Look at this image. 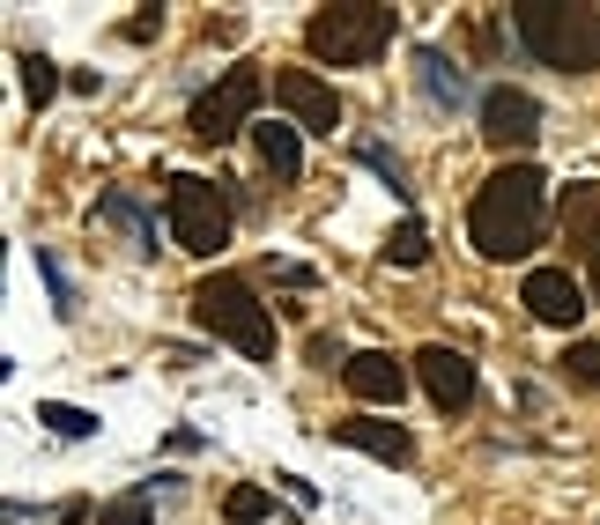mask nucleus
Here are the masks:
<instances>
[{"instance_id":"f257e3e1","label":"nucleus","mask_w":600,"mask_h":525,"mask_svg":"<svg viewBox=\"0 0 600 525\" xmlns=\"http://www.w3.org/2000/svg\"><path fill=\"white\" fill-rule=\"evenodd\" d=\"M549 230V178L534 163H505L482 178V193L468 207V238L482 259H526Z\"/></svg>"},{"instance_id":"f03ea898","label":"nucleus","mask_w":600,"mask_h":525,"mask_svg":"<svg viewBox=\"0 0 600 525\" xmlns=\"http://www.w3.org/2000/svg\"><path fill=\"white\" fill-rule=\"evenodd\" d=\"M512 15L519 52H534L557 75H593L600 67V8H571V0H526L505 8Z\"/></svg>"},{"instance_id":"7ed1b4c3","label":"nucleus","mask_w":600,"mask_h":525,"mask_svg":"<svg viewBox=\"0 0 600 525\" xmlns=\"http://www.w3.org/2000/svg\"><path fill=\"white\" fill-rule=\"evenodd\" d=\"M193 319L208 325L215 341L245 348L253 363H275V319H267V304L253 296L245 274H208V282L193 289Z\"/></svg>"},{"instance_id":"20e7f679","label":"nucleus","mask_w":600,"mask_h":525,"mask_svg":"<svg viewBox=\"0 0 600 525\" xmlns=\"http://www.w3.org/2000/svg\"><path fill=\"white\" fill-rule=\"evenodd\" d=\"M304 44H311V60H327V67H371L393 44V8H379V0L319 8V15L304 23Z\"/></svg>"},{"instance_id":"39448f33","label":"nucleus","mask_w":600,"mask_h":525,"mask_svg":"<svg viewBox=\"0 0 600 525\" xmlns=\"http://www.w3.org/2000/svg\"><path fill=\"white\" fill-rule=\"evenodd\" d=\"M164 207H171V238L178 252H193V259H215L222 244H230V193L201 178V170H178L171 185H164Z\"/></svg>"},{"instance_id":"423d86ee","label":"nucleus","mask_w":600,"mask_h":525,"mask_svg":"<svg viewBox=\"0 0 600 525\" xmlns=\"http://www.w3.org/2000/svg\"><path fill=\"white\" fill-rule=\"evenodd\" d=\"M259 97H267L259 67H222V81H215V89H201V97H193V112H186L193 141L222 149L230 133H245V126H253V112H259Z\"/></svg>"},{"instance_id":"0eeeda50","label":"nucleus","mask_w":600,"mask_h":525,"mask_svg":"<svg viewBox=\"0 0 600 525\" xmlns=\"http://www.w3.org/2000/svg\"><path fill=\"white\" fill-rule=\"evenodd\" d=\"M519 304L534 311L541 325H557V333H571V325L593 311V289L578 282L571 267H534L526 282H519Z\"/></svg>"},{"instance_id":"6e6552de","label":"nucleus","mask_w":600,"mask_h":525,"mask_svg":"<svg viewBox=\"0 0 600 525\" xmlns=\"http://www.w3.org/2000/svg\"><path fill=\"white\" fill-rule=\"evenodd\" d=\"M482 141L489 149H534L541 141V104L526 89H512V81L482 89Z\"/></svg>"},{"instance_id":"1a4fd4ad","label":"nucleus","mask_w":600,"mask_h":525,"mask_svg":"<svg viewBox=\"0 0 600 525\" xmlns=\"http://www.w3.org/2000/svg\"><path fill=\"white\" fill-rule=\"evenodd\" d=\"M416 377H423V393L437 414H468L474 393H482V377H474V363L460 356V348H445V341H430L423 356H416Z\"/></svg>"},{"instance_id":"9d476101","label":"nucleus","mask_w":600,"mask_h":525,"mask_svg":"<svg viewBox=\"0 0 600 525\" xmlns=\"http://www.w3.org/2000/svg\"><path fill=\"white\" fill-rule=\"evenodd\" d=\"M275 104L290 112L297 133H334V126H342V97L311 75V67H282V75H275Z\"/></svg>"},{"instance_id":"9b49d317","label":"nucleus","mask_w":600,"mask_h":525,"mask_svg":"<svg viewBox=\"0 0 600 525\" xmlns=\"http://www.w3.org/2000/svg\"><path fill=\"white\" fill-rule=\"evenodd\" d=\"M342 385L363 407H400V400H408V363H393L386 348H363V356H348Z\"/></svg>"},{"instance_id":"f8f14e48","label":"nucleus","mask_w":600,"mask_h":525,"mask_svg":"<svg viewBox=\"0 0 600 525\" xmlns=\"http://www.w3.org/2000/svg\"><path fill=\"white\" fill-rule=\"evenodd\" d=\"M334 445L371 451V459H386V466H408V459H416V437H408L400 422H371V414H348V422H334Z\"/></svg>"},{"instance_id":"ddd939ff","label":"nucleus","mask_w":600,"mask_h":525,"mask_svg":"<svg viewBox=\"0 0 600 525\" xmlns=\"http://www.w3.org/2000/svg\"><path fill=\"white\" fill-rule=\"evenodd\" d=\"M253 141H259V163L275 170V185H297L304 178V133L290 119H259Z\"/></svg>"},{"instance_id":"4468645a","label":"nucleus","mask_w":600,"mask_h":525,"mask_svg":"<svg viewBox=\"0 0 600 525\" xmlns=\"http://www.w3.org/2000/svg\"><path fill=\"white\" fill-rule=\"evenodd\" d=\"M416 81H423V97L437 104V112H460V104H468V75H460V60L437 52V44L416 52Z\"/></svg>"},{"instance_id":"2eb2a0df","label":"nucleus","mask_w":600,"mask_h":525,"mask_svg":"<svg viewBox=\"0 0 600 525\" xmlns=\"http://www.w3.org/2000/svg\"><path fill=\"white\" fill-rule=\"evenodd\" d=\"M97 222H119V230L133 238V252H156V215H149V207L133 201L127 185H112V193L97 201Z\"/></svg>"},{"instance_id":"dca6fc26","label":"nucleus","mask_w":600,"mask_h":525,"mask_svg":"<svg viewBox=\"0 0 600 525\" xmlns=\"http://www.w3.org/2000/svg\"><path fill=\"white\" fill-rule=\"evenodd\" d=\"M563 230H571L578 252L600 259V185H571V193H563Z\"/></svg>"},{"instance_id":"f3484780","label":"nucleus","mask_w":600,"mask_h":525,"mask_svg":"<svg viewBox=\"0 0 600 525\" xmlns=\"http://www.w3.org/2000/svg\"><path fill=\"white\" fill-rule=\"evenodd\" d=\"M222 518H230V525H259V518H275V488L238 482L230 496H222Z\"/></svg>"},{"instance_id":"a211bd4d","label":"nucleus","mask_w":600,"mask_h":525,"mask_svg":"<svg viewBox=\"0 0 600 525\" xmlns=\"http://www.w3.org/2000/svg\"><path fill=\"white\" fill-rule=\"evenodd\" d=\"M15 67H23V97H30V104H52V97H60V67H52V60H44V52H15Z\"/></svg>"},{"instance_id":"6ab92c4d","label":"nucleus","mask_w":600,"mask_h":525,"mask_svg":"<svg viewBox=\"0 0 600 525\" xmlns=\"http://www.w3.org/2000/svg\"><path fill=\"white\" fill-rule=\"evenodd\" d=\"M30 259H38V274H44V289H52V311H60V319H75V311H82V296H75V282H67V267H60V259H52V252H30Z\"/></svg>"},{"instance_id":"aec40b11","label":"nucleus","mask_w":600,"mask_h":525,"mask_svg":"<svg viewBox=\"0 0 600 525\" xmlns=\"http://www.w3.org/2000/svg\"><path fill=\"white\" fill-rule=\"evenodd\" d=\"M38 422L52 437H89V430H97V414H89V407H67V400H38Z\"/></svg>"},{"instance_id":"412c9836","label":"nucleus","mask_w":600,"mask_h":525,"mask_svg":"<svg viewBox=\"0 0 600 525\" xmlns=\"http://www.w3.org/2000/svg\"><path fill=\"white\" fill-rule=\"evenodd\" d=\"M156 518V496H149V482L133 488V496H119V503H104L97 511V525H149Z\"/></svg>"},{"instance_id":"4be33fe9","label":"nucleus","mask_w":600,"mask_h":525,"mask_svg":"<svg viewBox=\"0 0 600 525\" xmlns=\"http://www.w3.org/2000/svg\"><path fill=\"white\" fill-rule=\"evenodd\" d=\"M386 259H393V267H423V259H430V230H423V222H400V230L386 238Z\"/></svg>"},{"instance_id":"5701e85b","label":"nucleus","mask_w":600,"mask_h":525,"mask_svg":"<svg viewBox=\"0 0 600 525\" xmlns=\"http://www.w3.org/2000/svg\"><path fill=\"white\" fill-rule=\"evenodd\" d=\"M563 377H578V385L600 393V341H571V348H563Z\"/></svg>"},{"instance_id":"b1692460","label":"nucleus","mask_w":600,"mask_h":525,"mask_svg":"<svg viewBox=\"0 0 600 525\" xmlns=\"http://www.w3.org/2000/svg\"><path fill=\"white\" fill-rule=\"evenodd\" d=\"M356 156L371 163V170H379V178H386L393 193H400V201H408V178H400V156H393L386 141H356Z\"/></svg>"},{"instance_id":"393cba45","label":"nucleus","mask_w":600,"mask_h":525,"mask_svg":"<svg viewBox=\"0 0 600 525\" xmlns=\"http://www.w3.org/2000/svg\"><path fill=\"white\" fill-rule=\"evenodd\" d=\"M311 363H319V370H348L342 341H327V333H311Z\"/></svg>"},{"instance_id":"a878e982","label":"nucleus","mask_w":600,"mask_h":525,"mask_svg":"<svg viewBox=\"0 0 600 525\" xmlns=\"http://www.w3.org/2000/svg\"><path fill=\"white\" fill-rule=\"evenodd\" d=\"M275 482H282V488H290V496H297V503H304V511H311V503H319V488H311V482H304V474H275Z\"/></svg>"},{"instance_id":"bb28decb","label":"nucleus","mask_w":600,"mask_h":525,"mask_svg":"<svg viewBox=\"0 0 600 525\" xmlns=\"http://www.w3.org/2000/svg\"><path fill=\"white\" fill-rule=\"evenodd\" d=\"M156 30H164V8H149V15H133L127 23V38H156Z\"/></svg>"},{"instance_id":"cd10ccee","label":"nucleus","mask_w":600,"mask_h":525,"mask_svg":"<svg viewBox=\"0 0 600 525\" xmlns=\"http://www.w3.org/2000/svg\"><path fill=\"white\" fill-rule=\"evenodd\" d=\"M586 289H593V304H600V259H593V274H586Z\"/></svg>"}]
</instances>
